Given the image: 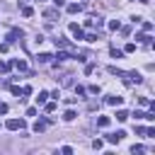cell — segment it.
<instances>
[{
    "label": "cell",
    "mask_w": 155,
    "mask_h": 155,
    "mask_svg": "<svg viewBox=\"0 0 155 155\" xmlns=\"http://www.w3.org/2000/svg\"><path fill=\"white\" fill-rule=\"evenodd\" d=\"M12 68V63H5V61H0V73H7Z\"/></svg>",
    "instance_id": "obj_18"
},
{
    "label": "cell",
    "mask_w": 155,
    "mask_h": 155,
    "mask_svg": "<svg viewBox=\"0 0 155 155\" xmlns=\"http://www.w3.org/2000/svg\"><path fill=\"white\" fill-rule=\"evenodd\" d=\"M0 114H7V104H0Z\"/></svg>",
    "instance_id": "obj_27"
},
{
    "label": "cell",
    "mask_w": 155,
    "mask_h": 155,
    "mask_svg": "<svg viewBox=\"0 0 155 155\" xmlns=\"http://www.w3.org/2000/svg\"><path fill=\"white\" fill-rule=\"evenodd\" d=\"M75 116H78V114H75V111H73V109H68V111H65V114H63V119H65V121H73V119H75Z\"/></svg>",
    "instance_id": "obj_15"
},
{
    "label": "cell",
    "mask_w": 155,
    "mask_h": 155,
    "mask_svg": "<svg viewBox=\"0 0 155 155\" xmlns=\"http://www.w3.org/2000/svg\"><path fill=\"white\" fill-rule=\"evenodd\" d=\"M92 148H94V150H102V148H104V143H102L99 138H94V140H92Z\"/></svg>",
    "instance_id": "obj_17"
},
{
    "label": "cell",
    "mask_w": 155,
    "mask_h": 155,
    "mask_svg": "<svg viewBox=\"0 0 155 155\" xmlns=\"http://www.w3.org/2000/svg\"><path fill=\"white\" fill-rule=\"evenodd\" d=\"M75 94H78V97H82V94H85V87H82V85H78V87H75Z\"/></svg>",
    "instance_id": "obj_23"
},
{
    "label": "cell",
    "mask_w": 155,
    "mask_h": 155,
    "mask_svg": "<svg viewBox=\"0 0 155 155\" xmlns=\"http://www.w3.org/2000/svg\"><path fill=\"white\" fill-rule=\"evenodd\" d=\"M5 126H7L10 131H17V128H24V121H22V119H10Z\"/></svg>",
    "instance_id": "obj_1"
},
{
    "label": "cell",
    "mask_w": 155,
    "mask_h": 155,
    "mask_svg": "<svg viewBox=\"0 0 155 155\" xmlns=\"http://www.w3.org/2000/svg\"><path fill=\"white\" fill-rule=\"evenodd\" d=\"M58 61H68V58H75V53H68V51H61L58 56H56Z\"/></svg>",
    "instance_id": "obj_9"
},
{
    "label": "cell",
    "mask_w": 155,
    "mask_h": 155,
    "mask_svg": "<svg viewBox=\"0 0 155 155\" xmlns=\"http://www.w3.org/2000/svg\"><path fill=\"white\" fill-rule=\"evenodd\" d=\"M48 99V92H39V97H36V104H44Z\"/></svg>",
    "instance_id": "obj_14"
},
{
    "label": "cell",
    "mask_w": 155,
    "mask_h": 155,
    "mask_svg": "<svg viewBox=\"0 0 155 155\" xmlns=\"http://www.w3.org/2000/svg\"><path fill=\"white\" fill-rule=\"evenodd\" d=\"M12 65H15V68H17V70H27V63H24V61H15V63H12Z\"/></svg>",
    "instance_id": "obj_16"
},
{
    "label": "cell",
    "mask_w": 155,
    "mask_h": 155,
    "mask_svg": "<svg viewBox=\"0 0 155 155\" xmlns=\"http://www.w3.org/2000/svg\"><path fill=\"white\" fill-rule=\"evenodd\" d=\"M53 5H56V7H63V5H65V0H53Z\"/></svg>",
    "instance_id": "obj_26"
},
{
    "label": "cell",
    "mask_w": 155,
    "mask_h": 155,
    "mask_svg": "<svg viewBox=\"0 0 155 155\" xmlns=\"http://www.w3.org/2000/svg\"><path fill=\"white\" fill-rule=\"evenodd\" d=\"M97 126H99V128H107V126H109V116H99V119H97Z\"/></svg>",
    "instance_id": "obj_11"
},
{
    "label": "cell",
    "mask_w": 155,
    "mask_h": 155,
    "mask_svg": "<svg viewBox=\"0 0 155 155\" xmlns=\"http://www.w3.org/2000/svg\"><path fill=\"white\" fill-rule=\"evenodd\" d=\"M10 90H12V94H15V97H19V94H22V87H17V85H12Z\"/></svg>",
    "instance_id": "obj_21"
},
{
    "label": "cell",
    "mask_w": 155,
    "mask_h": 155,
    "mask_svg": "<svg viewBox=\"0 0 155 155\" xmlns=\"http://www.w3.org/2000/svg\"><path fill=\"white\" fill-rule=\"evenodd\" d=\"M138 104H140V107H153V104H150L145 97H140V99H138Z\"/></svg>",
    "instance_id": "obj_24"
},
{
    "label": "cell",
    "mask_w": 155,
    "mask_h": 155,
    "mask_svg": "<svg viewBox=\"0 0 155 155\" xmlns=\"http://www.w3.org/2000/svg\"><path fill=\"white\" fill-rule=\"evenodd\" d=\"M61 153H63V155H70V153H73V148H70V145H63V148H61Z\"/></svg>",
    "instance_id": "obj_25"
},
{
    "label": "cell",
    "mask_w": 155,
    "mask_h": 155,
    "mask_svg": "<svg viewBox=\"0 0 155 155\" xmlns=\"http://www.w3.org/2000/svg\"><path fill=\"white\" fill-rule=\"evenodd\" d=\"M22 15H24V17H31L34 10H31V7H22Z\"/></svg>",
    "instance_id": "obj_20"
},
{
    "label": "cell",
    "mask_w": 155,
    "mask_h": 155,
    "mask_svg": "<svg viewBox=\"0 0 155 155\" xmlns=\"http://www.w3.org/2000/svg\"><path fill=\"white\" fill-rule=\"evenodd\" d=\"M44 17H46L48 22H53V19L58 17V10H53V7H48V10H44Z\"/></svg>",
    "instance_id": "obj_3"
},
{
    "label": "cell",
    "mask_w": 155,
    "mask_h": 155,
    "mask_svg": "<svg viewBox=\"0 0 155 155\" xmlns=\"http://www.w3.org/2000/svg\"><path fill=\"white\" fill-rule=\"evenodd\" d=\"M53 44H56L58 48H70V41H68V39H63V36H56V39H53Z\"/></svg>",
    "instance_id": "obj_2"
},
{
    "label": "cell",
    "mask_w": 155,
    "mask_h": 155,
    "mask_svg": "<svg viewBox=\"0 0 155 155\" xmlns=\"http://www.w3.org/2000/svg\"><path fill=\"white\" fill-rule=\"evenodd\" d=\"M104 102H107V104H111V107H119V104H121V97H116V94H109Z\"/></svg>",
    "instance_id": "obj_6"
},
{
    "label": "cell",
    "mask_w": 155,
    "mask_h": 155,
    "mask_svg": "<svg viewBox=\"0 0 155 155\" xmlns=\"http://www.w3.org/2000/svg\"><path fill=\"white\" fill-rule=\"evenodd\" d=\"M34 131H36V133H44V131H46V121H36V124H34Z\"/></svg>",
    "instance_id": "obj_12"
},
{
    "label": "cell",
    "mask_w": 155,
    "mask_h": 155,
    "mask_svg": "<svg viewBox=\"0 0 155 155\" xmlns=\"http://www.w3.org/2000/svg\"><path fill=\"white\" fill-rule=\"evenodd\" d=\"M51 58H53L51 53H39V56H36V61H39V63H51Z\"/></svg>",
    "instance_id": "obj_8"
},
{
    "label": "cell",
    "mask_w": 155,
    "mask_h": 155,
    "mask_svg": "<svg viewBox=\"0 0 155 155\" xmlns=\"http://www.w3.org/2000/svg\"><path fill=\"white\" fill-rule=\"evenodd\" d=\"M109 29H111V31H119V29H121V22H119V19H111V22H109Z\"/></svg>",
    "instance_id": "obj_13"
},
{
    "label": "cell",
    "mask_w": 155,
    "mask_h": 155,
    "mask_svg": "<svg viewBox=\"0 0 155 155\" xmlns=\"http://www.w3.org/2000/svg\"><path fill=\"white\" fill-rule=\"evenodd\" d=\"M143 31H153V22H143Z\"/></svg>",
    "instance_id": "obj_22"
},
{
    "label": "cell",
    "mask_w": 155,
    "mask_h": 155,
    "mask_svg": "<svg viewBox=\"0 0 155 155\" xmlns=\"http://www.w3.org/2000/svg\"><path fill=\"white\" fill-rule=\"evenodd\" d=\"M68 29H70V31H73V34H75V39H82V36H85V34H82V29H80V27H78V24H75V22H73V24H70V27H68Z\"/></svg>",
    "instance_id": "obj_5"
},
{
    "label": "cell",
    "mask_w": 155,
    "mask_h": 155,
    "mask_svg": "<svg viewBox=\"0 0 155 155\" xmlns=\"http://www.w3.org/2000/svg\"><path fill=\"white\" fill-rule=\"evenodd\" d=\"M126 119H128V111L126 109H119L116 111V121H126Z\"/></svg>",
    "instance_id": "obj_10"
},
{
    "label": "cell",
    "mask_w": 155,
    "mask_h": 155,
    "mask_svg": "<svg viewBox=\"0 0 155 155\" xmlns=\"http://www.w3.org/2000/svg\"><path fill=\"white\" fill-rule=\"evenodd\" d=\"M44 104H46V111H48V114L56 111V102H44Z\"/></svg>",
    "instance_id": "obj_19"
},
{
    "label": "cell",
    "mask_w": 155,
    "mask_h": 155,
    "mask_svg": "<svg viewBox=\"0 0 155 155\" xmlns=\"http://www.w3.org/2000/svg\"><path fill=\"white\" fill-rule=\"evenodd\" d=\"M19 39H22V29H12L7 34V41H19Z\"/></svg>",
    "instance_id": "obj_4"
},
{
    "label": "cell",
    "mask_w": 155,
    "mask_h": 155,
    "mask_svg": "<svg viewBox=\"0 0 155 155\" xmlns=\"http://www.w3.org/2000/svg\"><path fill=\"white\" fill-rule=\"evenodd\" d=\"M80 10H82V5H80V2H70V5H68V12H70V15H78Z\"/></svg>",
    "instance_id": "obj_7"
}]
</instances>
